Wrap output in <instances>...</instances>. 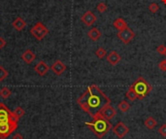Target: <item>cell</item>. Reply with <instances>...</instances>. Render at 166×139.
<instances>
[{
  "mask_svg": "<svg viewBox=\"0 0 166 139\" xmlns=\"http://www.w3.org/2000/svg\"><path fill=\"white\" fill-rule=\"evenodd\" d=\"M6 46V41L3 37H0V50H2V49Z\"/></svg>",
  "mask_w": 166,
  "mask_h": 139,
  "instance_id": "cell-29",
  "label": "cell"
},
{
  "mask_svg": "<svg viewBox=\"0 0 166 139\" xmlns=\"http://www.w3.org/2000/svg\"><path fill=\"white\" fill-rule=\"evenodd\" d=\"M95 55H96V56L99 59H103L105 58V56H107V52L104 48L102 47H99L96 51H95Z\"/></svg>",
  "mask_w": 166,
  "mask_h": 139,
  "instance_id": "cell-20",
  "label": "cell"
},
{
  "mask_svg": "<svg viewBox=\"0 0 166 139\" xmlns=\"http://www.w3.org/2000/svg\"><path fill=\"white\" fill-rule=\"evenodd\" d=\"M8 75H9V72L3 66H0V82H3L8 77Z\"/></svg>",
  "mask_w": 166,
  "mask_h": 139,
  "instance_id": "cell-23",
  "label": "cell"
},
{
  "mask_svg": "<svg viewBox=\"0 0 166 139\" xmlns=\"http://www.w3.org/2000/svg\"><path fill=\"white\" fill-rule=\"evenodd\" d=\"M96 9H97V11L99 12V13H104V12H106V11L108 10V6H107L106 3H104V2H100V3L97 4Z\"/></svg>",
  "mask_w": 166,
  "mask_h": 139,
  "instance_id": "cell-24",
  "label": "cell"
},
{
  "mask_svg": "<svg viewBox=\"0 0 166 139\" xmlns=\"http://www.w3.org/2000/svg\"><path fill=\"white\" fill-rule=\"evenodd\" d=\"M101 35H102L101 31L99 30L98 28H96V27H92V28H91V29H89V32H88L89 38L91 39L92 41H94V42H95V41H97V40L100 39Z\"/></svg>",
  "mask_w": 166,
  "mask_h": 139,
  "instance_id": "cell-15",
  "label": "cell"
},
{
  "mask_svg": "<svg viewBox=\"0 0 166 139\" xmlns=\"http://www.w3.org/2000/svg\"><path fill=\"white\" fill-rule=\"evenodd\" d=\"M35 59H36V55L31 50H26L22 55V59L26 64H30L31 62H33V61L35 60Z\"/></svg>",
  "mask_w": 166,
  "mask_h": 139,
  "instance_id": "cell-13",
  "label": "cell"
},
{
  "mask_svg": "<svg viewBox=\"0 0 166 139\" xmlns=\"http://www.w3.org/2000/svg\"><path fill=\"white\" fill-rule=\"evenodd\" d=\"M158 67L161 71H163V72H166V59H162L160 61V62L158 63Z\"/></svg>",
  "mask_w": 166,
  "mask_h": 139,
  "instance_id": "cell-28",
  "label": "cell"
},
{
  "mask_svg": "<svg viewBox=\"0 0 166 139\" xmlns=\"http://www.w3.org/2000/svg\"><path fill=\"white\" fill-rule=\"evenodd\" d=\"M125 97L127 99H129V100H131V101H134L135 99H137V95H136V93H135V92L130 87H129V89H128V91L125 92Z\"/></svg>",
  "mask_w": 166,
  "mask_h": 139,
  "instance_id": "cell-21",
  "label": "cell"
},
{
  "mask_svg": "<svg viewBox=\"0 0 166 139\" xmlns=\"http://www.w3.org/2000/svg\"><path fill=\"white\" fill-rule=\"evenodd\" d=\"M106 58H107V61L109 62L110 65H112V66H116V65L122 60V56L116 51H112L111 53H109Z\"/></svg>",
  "mask_w": 166,
  "mask_h": 139,
  "instance_id": "cell-11",
  "label": "cell"
},
{
  "mask_svg": "<svg viewBox=\"0 0 166 139\" xmlns=\"http://www.w3.org/2000/svg\"><path fill=\"white\" fill-rule=\"evenodd\" d=\"M113 26L116 28V29H118V30L119 31V30L124 29V28H126L128 26H127L126 22H125V20H124L122 18H118V19H116V20H114Z\"/></svg>",
  "mask_w": 166,
  "mask_h": 139,
  "instance_id": "cell-16",
  "label": "cell"
},
{
  "mask_svg": "<svg viewBox=\"0 0 166 139\" xmlns=\"http://www.w3.org/2000/svg\"><path fill=\"white\" fill-rule=\"evenodd\" d=\"M30 33L38 41H41L49 34V29L42 23L38 22V23H36L35 26L30 29Z\"/></svg>",
  "mask_w": 166,
  "mask_h": 139,
  "instance_id": "cell-5",
  "label": "cell"
},
{
  "mask_svg": "<svg viewBox=\"0 0 166 139\" xmlns=\"http://www.w3.org/2000/svg\"><path fill=\"white\" fill-rule=\"evenodd\" d=\"M51 70L55 73L56 75L60 76L64 73V71L66 70V65L62 62L61 60H56V62H53V64L51 66Z\"/></svg>",
  "mask_w": 166,
  "mask_h": 139,
  "instance_id": "cell-10",
  "label": "cell"
},
{
  "mask_svg": "<svg viewBox=\"0 0 166 139\" xmlns=\"http://www.w3.org/2000/svg\"><path fill=\"white\" fill-rule=\"evenodd\" d=\"M92 122H86L85 125L92 130V132L96 137L103 138L112 129V125L110 121L107 120L100 112L95 114L92 117Z\"/></svg>",
  "mask_w": 166,
  "mask_h": 139,
  "instance_id": "cell-3",
  "label": "cell"
},
{
  "mask_svg": "<svg viewBox=\"0 0 166 139\" xmlns=\"http://www.w3.org/2000/svg\"><path fill=\"white\" fill-rule=\"evenodd\" d=\"M148 8H149V11H150L151 13H153V14H155L159 11V5L155 2H152L150 5H149Z\"/></svg>",
  "mask_w": 166,
  "mask_h": 139,
  "instance_id": "cell-22",
  "label": "cell"
},
{
  "mask_svg": "<svg viewBox=\"0 0 166 139\" xmlns=\"http://www.w3.org/2000/svg\"><path fill=\"white\" fill-rule=\"evenodd\" d=\"M156 52L158 53L159 55L166 58V46H164V45H159V46L156 48Z\"/></svg>",
  "mask_w": 166,
  "mask_h": 139,
  "instance_id": "cell-26",
  "label": "cell"
},
{
  "mask_svg": "<svg viewBox=\"0 0 166 139\" xmlns=\"http://www.w3.org/2000/svg\"><path fill=\"white\" fill-rule=\"evenodd\" d=\"M34 69H35V71H36V73L38 74L39 76H45L47 73L49 72V70L51 68L49 67V65L45 62V61H43V60H41V61H39L38 63H37L36 65H35V67H34Z\"/></svg>",
  "mask_w": 166,
  "mask_h": 139,
  "instance_id": "cell-12",
  "label": "cell"
},
{
  "mask_svg": "<svg viewBox=\"0 0 166 139\" xmlns=\"http://www.w3.org/2000/svg\"><path fill=\"white\" fill-rule=\"evenodd\" d=\"M81 20L86 26H92L93 24L96 23L97 18H96V16L93 14V12L89 10L81 17Z\"/></svg>",
  "mask_w": 166,
  "mask_h": 139,
  "instance_id": "cell-8",
  "label": "cell"
},
{
  "mask_svg": "<svg viewBox=\"0 0 166 139\" xmlns=\"http://www.w3.org/2000/svg\"><path fill=\"white\" fill-rule=\"evenodd\" d=\"M144 125L148 129H153L156 126L157 122L155 121V119L153 117H148L147 119L145 120Z\"/></svg>",
  "mask_w": 166,
  "mask_h": 139,
  "instance_id": "cell-17",
  "label": "cell"
},
{
  "mask_svg": "<svg viewBox=\"0 0 166 139\" xmlns=\"http://www.w3.org/2000/svg\"><path fill=\"white\" fill-rule=\"evenodd\" d=\"M113 131L116 135H117L118 138H123L128 132H129V128H128L126 125H124V122H119L113 128Z\"/></svg>",
  "mask_w": 166,
  "mask_h": 139,
  "instance_id": "cell-7",
  "label": "cell"
},
{
  "mask_svg": "<svg viewBox=\"0 0 166 139\" xmlns=\"http://www.w3.org/2000/svg\"><path fill=\"white\" fill-rule=\"evenodd\" d=\"M13 27L15 28L16 30H18V31H22L23 28H26V22L24 20H23L20 17H18L17 18L14 22H13Z\"/></svg>",
  "mask_w": 166,
  "mask_h": 139,
  "instance_id": "cell-14",
  "label": "cell"
},
{
  "mask_svg": "<svg viewBox=\"0 0 166 139\" xmlns=\"http://www.w3.org/2000/svg\"><path fill=\"white\" fill-rule=\"evenodd\" d=\"M158 132L162 137H166V124H163L158 128Z\"/></svg>",
  "mask_w": 166,
  "mask_h": 139,
  "instance_id": "cell-27",
  "label": "cell"
},
{
  "mask_svg": "<svg viewBox=\"0 0 166 139\" xmlns=\"http://www.w3.org/2000/svg\"><path fill=\"white\" fill-rule=\"evenodd\" d=\"M77 103L83 111L92 118L95 114L100 112L104 106L110 104L111 99L98 86L90 85L77 99Z\"/></svg>",
  "mask_w": 166,
  "mask_h": 139,
  "instance_id": "cell-1",
  "label": "cell"
},
{
  "mask_svg": "<svg viewBox=\"0 0 166 139\" xmlns=\"http://www.w3.org/2000/svg\"><path fill=\"white\" fill-rule=\"evenodd\" d=\"M12 95V91L7 87H3L0 89V96L2 97L3 99H7Z\"/></svg>",
  "mask_w": 166,
  "mask_h": 139,
  "instance_id": "cell-18",
  "label": "cell"
},
{
  "mask_svg": "<svg viewBox=\"0 0 166 139\" xmlns=\"http://www.w3.org/2000/svg\"><path fill=\"white\" fill-rule=\"evenodd\" d=\"M118 38L122 41V43L124 44H129L132 40L134 39L135 37V33H134V31L131 29V28L129 27H126V28H124V29L122 30H119L118 32Z\"/></svg>",
  "mask_w": 166,
  "mask_h": 139,
  "instance_id": "cell-6",
  "label": "cell"
},
{
  "mask_svg": "<svg viewBox=\"0 0 166 139\" xmlns=\"http://www.w3.org/2000/svg\"><path fill=\"white\" fill-rule=\"evenodd\" d=\"M19 118L4 103H0V139H6L18 128Z\"/></svg>",
  "mask_w": 166,
  "mask_h": 139,
  "instance_id": "cell-2",
  "label": "cell"
},
{
  "mask_svg": "<svg viewBox=\"0 0 166 139\" xmlns=\"http://www.w3.org/2000/svg\"><path fill=\"white\" fill-rule=\"evenodd\" d=\"M118 108L121 110V111L122 112V113H126L128 110L130 109V104L128 103L127 101H125V100H122V101H121L118 104Z\"/></svg>",
  "mask_w": 166,
  "mask_h": 139,
  "instance_id": "cell-19",
  "label": "cell"
},
{
  "mask_svg": "<svg viewBox=\"0 0 166 139\" xmlns=\"http://www.w3.org/2000/svg\"><path fill=\"white\" fill-rule=\"evenodd\" d=\"M161 2H162L164 5H166V0H161Z\"/></svg>",
  "mask_w": 166,
  "mask_h": 139,
  "instance_id": "cell-31",
  "label": "cell"
},
{
  "mask_svg": "<svg viewBox=\"0 0 166 139\" xmlns=\"http://www.w3.org/2000/svg\"><path fill=\"white\" fill-rule=\"evenodd\" d=\"M100 113L106 118L107 120L110 121V120L113 119V118H115L116 115H117V110H116L110 103V104H107L106 106H104V107L101 109Z\"/></svg>",
  "mask_w": 166,
  "mask_h": 139,
  "instance_id": "cell-9",
  "label": "cell"
},
{
  "mask_svg": "<svg viewBox=\"0 0 166 139\" xmlns=\"http://www.w3.org/2000/svg\"><path fill=\"white\" fill-rule=\"evenodd\" d=\"M130 88L135 92L137 95V99L143 100L149 93L152 92V86L148 83V81L144 77H139L138 79L130 86Z\"/></svg>",
  "mask_w": 166,
  "mask_h": 139,
  "instance_id": "cell-4",
  "label": "cell"
},
{
  "mask_svg": "<svg viewBox=\"0 0 166 139\" xmlns=\"http://www.w3.org/2000/svg\"><path fill=\"white\" fill-rule=\"evenodd\" d=\"M15 115L19 118V119H20L23 116H24V114H26V112H24V110H23V107H20V106H18V107L16 108V110H15Z\"/></svg>",
  "mask_w": 166,
  "mask_h": 139,
  "instance_id": "cell-25",
  "label": "cell"
},
{
  "mask_svg": "<svg viewBox=\"0 0 166 139\" xmlns=\"http://www.w3.org/2000/svg\"><path fill=\"white\" fill-rule=\"evenodd\" d=\"M13 139H23V136L20 133H16L15 135L13 136Z\"/></svg>",
  "mask_w": 166,
  "mask_h": 139,
  "instance_id": "cell-30",
  "label": "cell"
}]
</instances>
